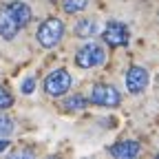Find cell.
I'll return each mask as SVG.
<instances>
[{
  "label": "cell",
  "mask_w": 159,
  "mask_h": 159,
  "mask_svg": "<svg viewBox=\"0 0 159 159\" xmlns=\"http://www.w3.org/2000/svg\"><path fill=\"white\" fill-rule=\"evenodd\" d=\"M7 9L13 13V18L18 20V25L20 29H25L29 22H31V18H33V11L27 2H22V0H11V2L7 5Z\"/></svg>",
  "instance_id": "cell-9"
},
{
  "label": "cell",
  "mask_w": 159,
  "mask_h": 159,
  "mask_svg": "<svg viewBox=\"0 0 159 159\" xmlns=\"http://www.w3.org/2000/svg\"><path fill=\"white\" fill-rule=\"evenodd\" d=\"M13 130H16V122H13L9 115L0 113V137H5V139H7Z\"/></svg>",
  "instance_id": "cell-13"
},
{
  "label": "cell",
  "mask_w": 159,
  "mask_h": 159,
  "mask_svg": "<svg viewBox=\"0 0 159 159\" xmlns=\"http://www.w3.org/2000/svg\"><path fill=\"white\" fill-rule=\"evenodd\" d=\"M33 89H35V77H31V75H29V77L25 80V82H22L20 91H22L25 95H31V93H33Z\"/></svg>",
  "instance_id": "cell-16"
},
{
  "label": "cell",
  "mask_w": 159,
  "mask_h": 159,
  "mask_svg": "<svg viewBox=\"0 0 159 159\" xmlns=\"http://www.w3.org/2000/svg\"><path fill=\"white\" fill-rule=\"evenodd\" d=\"M89 7V0H62V9L66 13H77Z\"/></svg>",
  "instance_id": "cell-12"
},
{
  "label": "cell",
  "mask_w": 159,
  "mask_h": 159,
  "mask_svg": "<svg viewBox=\"0 0 159 159\" xmlns=\"http://www.w3.org/2000/svg\"><path fill=\"white\" fill-rule=\"evenodd\" d=\"M47 159H60V157H57V155H51V157H47Z\"/></svg>",
  "instance_id": "cell-18"
},
{
  "label": "cell",
  "mask_w": 159,
  "mask_h": 159,
  "mask_svg": "<svg viewBox=\"0 0 159 159\" xmlns=\"http://www.w3.org/2000/svg\"><path fill=\"white\" fill-rule=\"evenodd\" d=\"M7 159H35V155H33V150H29V148H22V150H13Z\"/></svg>",
  "instance_id": "cell-15"
},
{
  "label": "cell",
  "mask_w": 159,
  "mask_h": 159,
  "mask_svg": "<svg viewBox=\"0 0 159 159\" xmlns=\"http://www.w3.org/2000/svg\"><path fill=\"white\" fill-rule=\"evenodd\" d=\"M13 106V95L0 84V111H7V108H11Z\"/></svg>",
  "instance_id": "cell-14"
},
{
  "label": "cell",
  "mask_w": 159,
  "mask_h": 159,
  "mask_svg": "<svg viewBox=\"0 0 159 159\" xmlns=\"http://www.w3.org/2000/svg\"><path fill=\"white\" fill-rule=\"evenodd\" d=\"M102 38L111 47H126L128 44V27L124 22H117V20H108Z\"/></svg>",
  "instance_id": "cell-5"
},
{
  "label": "cell",
  "mask_w": 159,
  "mask_h": 159,
  "mask_svg": "<svg viewBox=\"0 0 159 159\" xmlns=\"http://www.w3.org/2000/svg\"><path fill=\"white\" fill-rule=\"evenodd\" d=\"M20 31V25H18V20L13 18V13L2 7L0 9V38L2 40H13Z\"/></svg>",
  "instance_id": "cell-8"
},
{
  "label": "cell",
  "mask_w": 159,
  "mask_h": 159,
  "mask_svg": "<svg viewBox=\"0 0 159 159\" xmlns=\"http://www.w3.org/2000/svg\"><path fill=\"white\" fill-rule=\"evenodd\" d=\"M73 84V77L66 69H55L47 75L44 80V93L51 97H60V95H66L69 89Z\"/></svg>",
  "instance_id": "cell-3"
},
{
  "label": "cell",
  "mask_w": 159,
  "mask_h": 159,
  "mask_svg": "<svg viewBox=\"0 0 159 159\" xmlns=\"http://www.w3.org/2000/svg\"><path fill=\"white\" fill-rule=\"evenodd\" d=\"M89 104H91V99H86L84 95H69V97L64 99L62 108H64V111H84Z\"/></svg>",
  "instance_id": "cell-11"
},
{
  "label": "cell",
  "mask_w": 159,
  "mask_h": 159,
  "mask_svg": "<svg viewBox=\"0 0 159 159\" xmlns=\"http://www.w3.org/2000/svg\"><path fill=\"white\" fill-rule=\"evenodd\" d=\"M7 148H9V139L0 137V152H2V150H7Z\"/></svg>",
  "instance_id": "cell-17"
},
{
  "label": "cell",
  "mask_w": 159,
  "mask_h": 159,
  "mask_svg": "<svg viewBox=\"0 0 159 159\" xmlns=\"http://www.w3.org/2000/svg\"><path fill=\"white\" fill-rule=\"evenodd\" d=\"M91 102L97 104V106L113 108V106H119V104H122V95H119V91H117L113 84H97V86H93V91H91Z\"/></svg>",
  "instance_id": "cell-4"
},
{
  "label": "cell",
  "mask_w": 159,
  "mask_h": 159,
  "mask_svg": "<svg viewBox=\"0 0 159 159\" xmlns=\"http://www.w3.org/2000/svg\"><path fill=\"white\" fill-rule=\"evenodd\" d=\"M155 159H159V155H157V157H155Z\"/></svg>",
  "instance_id": "cell-19"
},
{
  "label": "cell",
  "mask_w": 159,
  "mask_h": 159,
  "mask_svg": "<svg viewBox=\"0 0 159 159\" xmlns=\"http://www.w3.org/2000/svg\"><path fill=\"white\" fill-rule=\"evenodd\" d=\"M73 33H75L77 38H82V40H89V38H93V35H97V33H99V25L95 22L93 18L77 20L75 27H73Z\"/></svg>",
  "instance_id": "cell-10"
},
{
  "label": "cell",
  "mask_w": 159,
  "mask_h": 159,
  "mask_svg": "<svg viewBox=\"0 0 159 159\" xmlns=\"http://www.w3.org/2000/svg\"><path fill=\"white\" fill-rule=\"evenodd\" d=\"M104 62H106V51L97 42H86L75 53V64L80 69H93V66H99Z\"/></svg>",
  "instance_id": "cell-2"
},
{
  "label": "cell",
  "mask_w": 159,
  "mask_h": 159,
  "mask_svg": "<svg viewBox=\"0 0 159 159\" xmlns=\"http://www.w3.org/2000/svg\"><path fill=\"white\" fill-rule=\"evenodd\" d=\"M62 35H64V25L60 18H47L38 27V33H35L40 47H44V49H53L62 40Z\"/></svg>",
  "instance_id": "cell-1"
},
{
  "label": "cell",
  "mask_w": 159,
  "mask_h": 159,
  "mask_svg": "<svg viewBox=\"0 0 159 159\" xmlns=\"http://www.w3.org/2000/svg\"><path fill=\"white\" fill-rule=\"evenodd\" d=\"M139 150H142V146H139V142H135V139H126V142H117L108 148V152L115 157V159H137Z\"/></svg>",
  "instance_id": "cell-7"
},
{
  "label": "cell",
  "mask_w": 159,
  "mask_h": 159,
  "mask_svg": "<svg viewBox=\"0 0 159 159\" xmlns=\"http://www.w3.org/2000/svg\"><path fill=\"white\" fill-rule=\"evenodd\" d=\"M148 82H150V75H148V71L144 66H130L126 71V89L130 93H135V95L144 93Z\"/></svg>",
  "instance_id": "cell-6"
}]
</instances>
